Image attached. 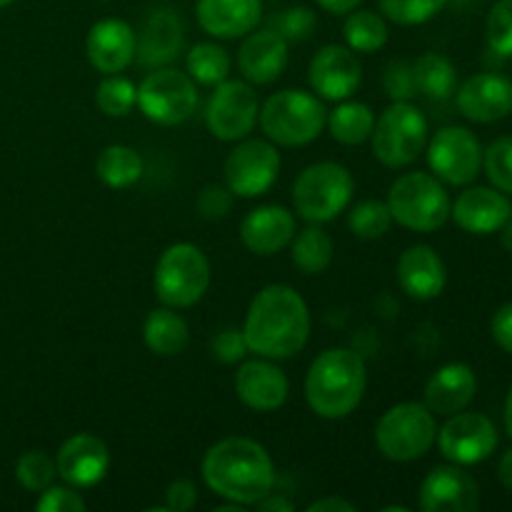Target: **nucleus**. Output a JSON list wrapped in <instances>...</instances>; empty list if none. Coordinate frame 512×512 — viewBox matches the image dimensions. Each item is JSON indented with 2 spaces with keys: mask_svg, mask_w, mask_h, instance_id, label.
Masks as SVG:
<instances>
[{
  "mask_svg": "<svg viewBox=\"0 0 512 512\" xmlns=\"http://www.w3.org/2000/svg\"><path fill=\"white\" fill-rule=\"evenodd\" d=\"M205 485L218 498L250 508L275 488V465L268 450L250 438H225L205 453L200 465Z\"/></svg>",
  "mask_w": 512,
  "mask_h": 512,
  "instance_id": "nucleus-2",
  "label": "nucleus"
},
{
  "mask_svg": "<svg viewBox=\"0 0 512 512\" xmlns=\"http://www.w3.org/2000/svg\"><path fill=\"white\" fill-rule=\"evenodd\" d=\"M328 120L323 100L308 90H280L260 108V128L265 138L283 148H300L320 138Z\"/></svg>",
  "mask_w": 512,
  "mask_h": 512,
  "instance_id": "nucleus-4",
  "label": "nucleus"
},
{
  "mask_svg": "<svg viewBox=\"0 0 512 512\" xmlns=\"http://www.w3.org/2000/svg\"><path fill=\"white\" fill-rule=\"evenodd\" d=\"M328 125L333 140L343 145H360L370 140L375 125V113L370 105L358 103V100H340L338 108L328 113Z\"/></svg>",
  "mask_w": 512,
  "mask_h": 512,
  "instance_id": "nucleus-32",
  "label": "nucleus"
},
{
  "mask_svg": "<svg viewBox=\"0 0 512 512\" xmlns=\"http://www.w3.org/2000/svg\"><path fill=\"white\" fill-rule=\"evenodd\" d=\"M295 230V215L283 205H260V208L250 210L240 223V240L245 248L255 255L280 253L290 245Z\"/></svg>",
  "mask_w": 512,
  "mask_h": 512,
  "instance_id": "nucleus-23",
  "label": "nucleus"
},
{
  "mask_svg": "<svg viewBox=\"0 0 512 512\" xmlns=\"http://www.w3.org/2000/svg\"><path fill=\"white\" fill-rule=\"evenodd\" d=\"M280 173L278 145L268 138H243L228 153L223 165L225 185L238 198H258L275 185Z\"/></svg>",
  "mask_w": 512,
  "mask_h": 512,
  "instance_id": "nucleus-12",
  "label": "nucleus"
},
{
  "mask_svg": "<svg viewBox=\"0 0 512 512\" xmlns=\"http://www.w3.org/2000/svg\"><path fill=\"white\" fill-rule=\"evenodd\" d=\"M188 75L200 85H220L223 80L230 78V60L228 50L218 43H198L190 48L188 60Z\"/></svg>",
  "mask_w": 512,
  "mask_h": 512,
  "instance_id": "nucleus-34",
  "label": "nucleus"
},
{
  "mask_svg": "<svg viewBox=\"0 0 512 512\" xmlns=\"http://www.w3.org/2000/svg\"><path fill=\"white\" fill-rule=\"evenodd\" d=\"M483 165L490 183L503 193H512V138H498L483 150Z\"/></svg>",
  "mask_w": 512,
  "mask_h": 512,
  "instance_id": "nucleus-40",
  "label": "nucleus"
},
{
  "mask_svg": "<svg viewBox=\"0 0 512 512\" xmlns=\"http://www.w3.org/2000/svg\"><path fill=\"white\" fill-rule=\"evenodd\" d=\"M58 478L73 488H93L103 483L110 470V448L98 435L78 433L60 445L55 455Z\"/></svg>",
  "mask_w": 512,
  "mask_h": 512,
  "instance_id": "nucleus-16",
  "label": "nucleus"
},
{
  "mask_svg": "<svg viewBox=\"0 0 512 512\" xmlns=\"http://www.w3.org/2000/svg\"><path fill=\"white\" fill-rule=\"evenodd\" d=\"M308 512H355V505L343 498H335V495H328V498L313 500L308 505Z\"/></svg>",
  "mask_w": 512,
  "mask_h": 512,
  "instance_id": "nucleus-48",
  "label": "nucleus"
},
{
  "mask_svg": "<svg viewBox=\"0 0 512 512\" xmlns=\"http://www.w3.org/2000/svg\"><path fill=\"white\" fill-rule=\"evenodd\" d=\"M195 503H198V488L193 480H173L165 490V510L168 512H188L195 508Z\"/></svg>",
  "mask_w": 512,
  "mask_h": 512,
  "instance_id": "nucleus-46",
  "label": "nucleus"
},
{
  "mask_svg": "<svg viewBox=\"0 0 512 512\" xmlns=\"http://www.w3.org/2000/svg\"><path fill=\"white\" fill-rule=\"evenodd\" d=\"M180 48H183L180 18L173 10H155L140 30L135 58L148 68H155V65H165L178 58Z\"/></svg>",
  "mask_w": 512,
  "mask_h": 512,
  "instance_id": "nucleus-27",
  "label": "nucleus"
},
{
  "mask_svg": "<svg viewBox=\"0 0 512 512\" xmlns=\"http://www.w3.org/2000/svg\"><path fill=\"white\" fill-rule=\"evenodd\" d=\"M13 3V0H0V8H5V5H10Z\"/></svg>",
  "mask_w": 512,
  "mask_h": 512,
  "instance_id": "nucleus-55",
  "label": "nucleus"
},
{
  "mask_svg": "<svg viewBox=\"0 0 512 512\" xmlns=\"http://www.w3.org/2000/svg\"><path fill=\"white\" fill-rule=\"evenodd\" d=\"M420 508L425 512H475L480 488L463 465H438L420 485Z\"/></svg>",
  "mask_w": 512,
  "mask_h": 512,
  "instance_id": "nucleus-17",
  "label": "nucleus"
},
{
  "mask_svg": "<svg viewBox=\"0 0 512 512\" xmlns=\"http://www.w3.org/2000/svg\"><path fill=\"white\" fill-rule=\"evenodd\" d=\"M308 83L323 100H348L363 83V65L348 45H325L308 68Z\"/></svg>",
  "mask_w": 512,
  "mask_h": 512,
  "instance_id": "nucleus-15",
  "label": "nucleus"
},
{
  "mask_svg": "<svg viewBox=\"0 0 512 512\" xmlns=\"http://www.w3.org/2000/svg\"><path fill=\"white\" fill-rule=\"evenodd\" d=\"M363 0H318L320 8L330 15H348L350 10H355Z\"/></svg>",
  "mask_w": 512,
  "mask_h": 512,
  "instance_id": "nucleus-50",
  "label": "nucleus"
},
{
  "mask_svg": "<svg viewBox=\"0 0 512 512\" xmlns=\"http://www.w3.org/2000/svg\"><path fill=\"white\" fill-rule=\"evenodd\" d=\"M505 430H508V435L512 438V385H510L508 400H505Z\"/></svg>",
  "mask_w": 512,
  "mask_h": 512,
  "instance_id": "nucleus-52",
  "label": "nucleus"
},
{
  "mask_svg": "<svg viewBox=\"0 0 512 512\" xmlns=\"http://www.w3.org/2000/svg\"><path fill=\"white\" fill-rule=\"evenodd\" d=\"M235 393L245 408L255 413H275L285 405L290 383L283 370L268 358H255L240 365L235 373Z\"/></svg>",
  "mask_w": 512,
  "mask_h": 512,
  "instance_id": "nucleus-18",
  "label": "nucleus"
},
{
  "mask_svg": "<svg viewBox=\"0 0 512 512\" xmlns=\"http://www.w3.org/2000/svg\"><path fill=\"white\" fill-rule=\"evenodd\" d=\"M388 23L375 10H350L343 25V38L355 53H378L388 43Z\"/></svg>",
  "mask_w": 512,
  "mask_h": 512,
  "instance_id": "nucleus-33",
  "label": "nucleus"
},
{
  "mask_svg": "<svg viewBox=\"0 0 512 512\" xmlns=\"http://www.w3.org/2000/svg\"><path fill=\"white\" fill-rule=\"evenodd\" d=\"M333 255V238L318 223H310V228L300 230L290 240V258H293L295 268L305 275L325 273L330 268V263H333Z\"/></svg>",
  "mask_w": 512,
  "mask_h": 512,
  "instance_id": "nucleus-30",
  "label": "nucleus"
},
{
  "mask_svg": "<svg viewBox=\"0 0 512 512\" xmlns=\"http://www.w3.org/2000/svg\"><path fill=\"white\" fill-rule=\"evenodd\" d=\"M390 215L403 228L415 233H433L450 220V195L445 185L430 173H405L388 190Z\"/></svg>",
  "mask_w": 512,
  "mask_h": 512,
  "instance_id": "nucleus-5",
  "label": "nucleus"
},
{
  "mask_svg": "<svg viewBox=\"0 0 512 512\" xmlns=\"http://www.w3.org/2000/svg\"><path fill=\"white\" fill-rule=\"evenodd\" d=\"M143 170V158L130 145H108L95 158V175L113 190H125L135 185L143 178Z\"/></svg>",
  "mask_w": 512,
  "mask_h": 512,
  "instance_id": "nucleus-31",
  "label": "nucleus"
},
{
  "mask_svg": "<svg viewBox=\"0 0 512 512\" xmlns=\"http://www.w3.org/2000/svg\"><path fill=\"white\" fill-rule=\"evenodd\" d=\"M55 478H58L55 458H50L45 450H28L15 463V480L30 493H43L55 483Z\"/></svg>",
  "mask_w": 512,
  "mask_h": 512,
  "instance_id": "nucleus-37",
  "label": "nucleus"
},
{
  "mask_svg": "<svg viewBox=\"0 0 512 512\" xmlns=\"http://www.w3.org/2000/svg\"><path fill=\"white\" fill-rule=\"evenodd\" d=\"M138 35L130 23L120 18H103L88 30L85 38V55L90 65L103 75L123 73L135 60Z\"/></svg>",
  "mask_w": 512,
  "mask_h": 512,
  "instance_id": "nucleus-20",
  "label": "nucleus"
},
{
  "mask_svg": "<svg viewBox=\"0 0 512 512\" xmlns=\"http://www.w3.org/2000/svg\"><path fill=\"white\" fill-rule=\"evenodd\" d=\"M500 230H503V235H500V240H503V248L512 253V218Z\"/></svg>",
  "mask_w": 512,
  "mask_h": 512,
  "instance_id": "nucleus-53",
  "label": "nucleus"
},
{
  "mask_svg": "<svg viewBox=\"0 0 512 512\" xmlns=\"http://www.w3.org/2000/svg\"><path fill=\"white\" fill-rule=\"evenodd\" d=\"M200 28L220 40L245 38L263 20V0H198Z\"/></svg>",
  "mask_w": 512,
  "mask_h": 512,
  "instance_id": "nucleus-24",
  "label": "nucleus"
},
{
  "mask_svg": "<svg viewBox=\"0 0 512 512\" xmlns=\"http://www.w3.org/2000/svg\"><path fill=\"white\" fill-rule=\"evenodd\" d=\"M413 78L418 95L435 100V103L453 98L458 90V70H455L453 60L440 53L420 55L413 63Z\"/></svg>",
  "mask_w": 512,
  "mask_h": 512,
  "instance_id": "nucleus-29",
  "label": "nucleus"
},
{
  "mask_svg": "<svg viewBox=\"0 0 512 512\" xmlns=\"http://www.w3.org/2000/svg\"><path fill=\"white\" fill-rule=\"evenodd\" d=\"M438 448L455 465H478L498 448V430L493 420L480 413H455L438 430Z\"/></svg>",
  "mask_w": 512,
  "mask_h": 512,
  "instance_id": "nucleus-14",
  "label": "nucleus"
},
{
  "mask_svg": "<svg viewBox=\"0 0 512 512\" xmlns=\"http://www.w3.org/2000/svg\"><path fill=\"white\" fill-rule=\"evenodd\" d=\"M255 508H258L260 512H293L295 505L290 503L288 498H283V495L268 493L263 500H260V503H255Z\"/></svg>",
  "mask_w": 512,
  "mask_h": 512,
  "instance_id": "nucleus-49",
  "label": "nucleus"
},
{
  "mask_svg": "<svg viewBox=\"0 0 512 512\" xmlns=\"http://www.w3.org/2000/svg\"><path fill=\"white\" fill-rule=\"evenodd\" d=\"M448 0H380V13L385 20L398 25H423L433 20Z\"/></svg>",
  "mask_w": 512,
  "mask_h": 512,
  "instance_id": "nucleus-38",
  "label": "nucleus"
},
{
  "mask_svg": "<svg viewBox=\"0 0 512 512\" xmlns=\"http://www.w3.org/2000/svg\"><path fill=\"white\" fill-rule=\"evenodd\" d=\"M368 368L360 353L350 348H328L310 363L305 378V400L323 420H343L363 400Z\"/></svg>",
  "mask_w": 512,
  "mask_h": 512,
  "instance_id": "nucleus-3",
  "label": "nucleus"
},
{
  "mask_svg": "<svg viewBox=\"0 0 512 512\" xmlns=\"http://www.w3.org/2000/svg\"><path fill=\"white\" fill-rule=\"evenodd\" d=\"M458 110L473 123H498L512 113V80L498 73H478L455 90Z\"/></svg>",
  "mask_w": 512,
  "mask_h": 512,
  "instance_id": "nucleus-19",
  "label": "nucleus"
},
{
  "mask_svg": "<svg viewBox=\"0 0 512 512\" xmlns=\"http://www.w3.org/2000/svg\"><path fill=\"white\" fill-rule=\"evenodd\" d=\"M288 40L273 28L245 35L238 53V68L250 85H270L288 68Z\"/></svg>",
  "mask_w": 512,
  "mask_h": 512,
  "instance_id": "nucleus-21",
  "label": "nucleus"
},
{
  "mask_svg": "<svg viewBox=\"0 0 512 512\" xmlns=\"http://www.w3.org/2000/svg\"><path fill=\"white\" fill-rule=\"evenodd\" d=\"M95 105L108 118H125L138 105V88L120 73L105 75L95 90Z\"/></svg>",
  "mask_w": 512,
  "mask_h": 512,
  "instance_id": "nucleus-35",
  "label": "nucleus"
},
{
  "mask_svg": "<svg viewBox=\"0 0 512 512\" xmlns=\"http://www.w3.org/2000/svg\"><path fill=\"white\" fill-rule=\"evenodd\" d=\"M100 3H108V0H100Z\"/></svg>",
  "mask_w": 512,
  "mask_h": 512,
  "instance_id": "nucleus-56",
  "label": "nucleus"
},
{
  "mask_svg": "<svg viewBox=\"0 0 512 512\" xmlns=\"http://www.w3.org/2000/svg\"><path fill=\"white\" fill-rule=\"evenodd\" d=\"M498 478H500V483L505 485V488L512 490V448L508 450V453L503 455V458H500Z\"/></svg>",
  "mask_w": 512,
  "mask_h": 512,
  "instance_id": "nucleus-51",
  "label": "nucleus"
},
{
  "mask_svg": "<svg viewBox=\"0 0 512 512\" xmlns=\"http://www.w3.org/2000/svg\"><path fill=\"white\" fill-rule=\"evenodd\" d=\"M428 165L440 183L470 185L483 168V145L468 128L448 125L428 143Z\"/></svg>",
  "mask_w": 512,
  "mask_h": 512,
  "instance_id": "nucleus-13",
  "label": "nucleus"
},
{
  "mask_svg": "<svg viewBox=\"0 0 512 512\" xmlns=\"http://www.w3.org/2000/svg\"><path fill=\"white\" fill-rule=\"evenodd\" d=\"M138 108L150 123L180 125L198 108V88L188 73L158 68L138 85Z\"/></svg>",
  "mask_w": 512,
  "mask_h": 512,
  "instance_id": "nucleus-10",
  "label": "nucleus"
},
{
  "mask_svg": "<svg viewBox=\"0 0 512 512\" xmlns=\"http://www.w3.org/2000/svg\"><path fill=\"white\" fill-rule=\"evenodd\" d=\"M233 198L235 195L230 193L228 185H205L203 190L198 193V213L203 215L205 220H223L225 215L230 213L233 208Z\"/></svg>",
  "mask_w": 512,
  "mask_h": 512,
  "instance_id": "nucleus-44",
  "label": "nucleus"
},
{
  "mask_svg": "<svg viewBox=\"0 0 512 512\" xmlns=\"http://www.w3.org/2000/svg\"><path fill=\"white\" fill-rule=\"evenodd\" d=\"M250 353L248 343H245L243 330H223L213 338V355L223 365L243 363L245 355Z\"/></svg>",
  "mask_w": 512,
  "mask_h": 512,
  "instance_id": "nucleus-45",
  "label": "nucleus"
},
{
  "mask_svg": "<svg viewBox=\"0 0 512 512\" xmlns=\"http://www.w3.org/2000/svg\"><path fill=\"white\" fill-rule=\"evenodd\" d=\"M383 88L393 103H408L418 95L413 78V63L408 60H390L383 73Z\"/></svg>",
  "mask_w": 512,
  "mask_h": 512,
  "instance_id": "nucleus-42",
  "label": "nucleus"
},
{
  "mask_svg": "<svg viewBox=\"0 0 512 512\" xmlns=\"http://www.w3.org/2000/svg\"><path fill=\"white\" fill-rule=\"evenodd\" d=\"M270 28L283 35L288 43H303V40H308L315 33L318 18H315V13L308 5H295V8L280 10L273 18Z\"/></svg>",
  "mask_w": 512,
  "mask_h": 512,
  "instance_id": "nucleus-39",
  "label": "nucleus"
},
{
  "mask_svg": "<svg viewBox=\"0 0 512 512\" xmlns=\"http://www.w3.org/2000/svg\"><path fill=\"white\" fill-rule=\"evenodd\" d=\"M400 288L413 300H435L445 290L448 270L443 258L430 245H410L398 258Z\"/></svg>",
  "mask_w": 512,
  "mask_h": 512,
  "instance_id": "nucleus-25",
  "label": "nucleus"
},
{
  "mask_svg": "<svg viewBox=\"0 0 512 512\" xmlns=\"http://www.w3.org/2000/svg\"><path fill=\"white\" fill-rule=\"evenodd\" d=\"M488 45L500 58H512V0H498L485 25Z\"/></svg>",
  "mask_w": 512,
  "mask_h": 512,
  "instance_id": "nucleus-41",
  "label": "nucleus"
},
{
  "mask_svg": "<svg viewBox=\"0 0 512 512\" xmlns=\"http://www.w3.org/2000/svg\"><path fill=\"white\" fill-rule=\"evenodd\" d=\"M393 225L388 203L383 200H360L348 213V228L360 240H378Z\"/></svg>",
  "mask_w": 512,
  "mask_h": 512,
  "instance_id": "nucleus-36",
  "label": "nucleus"
},
{
  "mask_svg": "<svg viewBox=\"0 0 512 512\" xmlns=\"http://www.w3.org/2000/svg\"><path fill=\"white\" fill-rule=\"evenodd\" d=\"M143 340L145 348L158 358H175L188 348L190 328L183 315L175 313V308L163 305L145 318Z\"/></svg>",
  "mask_w": 512,
  "mask_h": 512,
  "instance_id": "nucleus-28",
  "label": "nucleus"
},
{
  "mask_svg": "<svg viewBox=\"0 0 512 512\" xmlns=\"http://www.w3.org/2000/svg\"><path fill=\"white\" fill-rule=\"evenodd\" d=\"M260 118V100L248 80H223L215 85L205 108V125L213 138L238 143L248 138Z\"/></svg>",
  "mask_w": 512,
  "mask_h": 512,
  "instance_id": "nucleus-11",
  "label": "nucleus"
},
{
  "mask_svg": "<svg viewBox=\"0 0 512 512\" xmlns=\"http://www.w3.org/2000/svg\"><path fill=\"white\" fill-rule=\"evenodd\" d=\"M450 218L470 235L500 233V228L512 218V205L503 190L468 188L450 205Z\"/></svg>",
  "mask_w": 512,
  "mask_h": 512,
  "instance_id": "nucleus-22",
  "label": "nucleus"
},
{
  "mask_svg": "<svg viewBox=\"0 0 512 512\" xmlns=\"http://www.w3.org/2000/svg\"><path fill=\"white\" fill-rule=\"evenodd\" d=\"M310 308L303 295L283 283L260 290L245 313L243 335L250 353L268 360H288L308 345Z\"/></svg>",
  "mask_w": 512,
  "mask_h": 512,
  "instance_id": "nucleus-1",
  "label": "nucleus"
},
{
  "mask_svg": "<svg viewBox=\"0 0 512 512\" xmlns=\"http://www.w3.org/2000/svg\"><path fill=\"white\" fill-rule=\"evenodd\" d=\"M435 438H438V425L425 403L393 405L375 425V445L383 458L393 463L420 460L433 448Z\"/></svg>",
  "mask_w": 512,
  "mask_h": 512,
  "instance_id": "nucleus-8",
  "label": "nucleus"
},
{
  "mask_svg": "<svg viewBox=\"0 0 512 512\" xmlns=\"http://www.w3.org/2000/svg\"><path fill=\"white\" fill-rule=\"evenodd\" d=\"M210 275V260L198 245L175 243L160 255L155 265V295L168 308H193L208 293Z\"/></svg>",
  "mask_w": 512,
  "mask_h": 512,
  "instance_id": "nucleus-6",
  "label": "nucleus"
},
{
  "mask_svg": "<svg viewBox=\"0 0 512 512\" xmlns=\"http://www.w3.org/2000/svg\"><path fill=\"white\" fill-rule=\"evenodd\" d=\"M383 512H408V508H403V505H388V508H383Z\"/></svg>",
  "mask_w": 512,
  "mask_h": 512,
  "instance_id": "nucleus-54",
  "label": "nucleus"
},
{
  "mask_svg": "<svg viewBox=\"0 0 512 512\" xmlns=\"http://www.w3.org/2000/svg\"><path fill=\"white\" fill-rule=\"evenodd\" d=\"M475 393H478V378L473 368L465 363H448L438 373L430 375L423 398L430 413L450 418L468 408Z\"/></svg>",
  "mask_w": 512,
  "mask_h": 512,
  "instance_id": "nucleus-26",
  "label": "nucleus"
},
{
  "mask_svg": "<svg viewBox=\"0 0 512 512\" xmlns=\"http://www.w3.org/2000/svg\"><path fill=\"white\" fill-rule=\"evenodd\" d=\"M85 508H88V503L83 500V495L78 493V488L68 483L50 485L35 500V510L38 512H83Z\"/></svg>",
  "mask_w": 512,
  "mask_h": 512,
  "instance_id": "nucleus-43",
  "label": "nucleus"
},
{
  "mask_svg": "<svg viewBox=\"0 0 512 512\" xmlns=\"http://www.w3.org/2000/svg\"><path fill=\"white\" fill-rule=\"evenodd\" d=\"M373 155L385 168H405L415 163L428 145V118L413 103H390L375 120Z\"/></svg>",
  "mask_w": 512,
  "mask_h": 512,
  "instance_id": "nucleus-9",
  "label": "nucleus"
},
{
  "mask_svg": "<svg viewBox=\"0 0 512 512\" xmlns=\"http://www.w3.org/2000/svg\"><path fill=\"white\" fill-rule=\"evenodd\" d=\"M490 330H493L495 343H498L505 353L512 355V303H505L503 308L493 315Z\"/></svg>",
  "mask_w": 512,
  "mask_h": 512,
  "instance_id": "nucleus-47",
  "label": "nucleus"
},
{
  "mask_svg": "<svg viewBox=\"0 0 512 512\" xmlns=\"http://www.w3.org/2000/svg\"><path fill=\"white\" fill-rule=\"evenodd\" d=\"M353 193V175L345 165L330 163V160L313 163L293 183L295 213L308 223H328L345 213Z\"/></svg>",
  "mask_w": 512,
  "mask_h": 512,
  "instance_id": "nucleus-7",
  "label": "nucleus"
}]
</instances>
